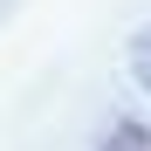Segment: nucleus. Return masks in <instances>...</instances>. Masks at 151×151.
I'll return each mask as SVG.
<instances>
[{"label":"nucleus","mask_w":151,"mask_h":151,"mask_svg":"<svg viewBox=\"0 0 151 151\" xmlns=\"http://www.w3.org/2000/svg\"><path fill=\"white\" fill-rule=\"evenodd\" d=\"M131 76L151 89V28H137V35H131Z\"/></svg>","instance_id":"nucleus-2"},{"label":"nucleus","mask_w":151,"mask_h":151,"mask_svg":"<svg viewBox=\"0 0 151 151\" xmlns=\"http://www.w3.org/2000/svg\"><path fill=\"white\" fill-rule=\"evenodd\" d=\"M96 151H151V124H137V117H117L110 131H103V144Z\"/></svg>","instance_id":"nucleus-1"}]
</instances>
